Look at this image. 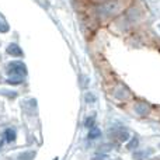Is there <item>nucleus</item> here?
Instances as JSON below:
<instances>
[{
    "instance_id": "4",
    "label": "nucleus",
    "mask_w": 160,
    "mask_h": 160,
    "mask_svg": "<svg viewBox=\"0 0 160 160\" xmlns=\"http://www.w3.org/2000/svg\"><path fill=\"white\" fill-rule=\"evenodd\" d=\"M139 16H141V13H139L138 7H131L129 10L127 11V18L131 22H135L136 20L139 18Z\"/></svg>"
},
{
    "instance_id": "15",
    "label": "nucleus",
    "mask_w": 160,
    "mask_h": 160,
    "mask_svg": "<svg viewBox=\"0 0 160 160\" xmlns=\"http://www.w3.org/2000/svg\"><path fill=\"white\" fill-rule=\"evenodd\" d=\"M3 138H4V135L0 136V148H2V145H3Z\"/></svg>"
},
{
    "instance_id": "5",
    "label": "nucleus",
    "mask_w": 160,
    "mask_h": 160,
    "mask_svg": "<svg viewBox=\"0 0 160 160\" xmlns=\"http://www.w3.org/2000/svg\"><path fill=\"white\" fill-rule=\"evenodd\" d=\"M135 111L139 114V115H148L150 111V107L145 102H139V104L135 105Z\"/></svg>"
},
{
    "instance_id": "11",
    "label": "nucleus",
    "mask_w": 160,
    "mask_h": 160,
    "mask_svg": "<svg viewBox=\"0 0 160 160\" xmlns=\"http://www.w3.org/2000/svg\"><path fill=\"white\" fill-rule=\"evenodd\" d=\"M128 138H129V133H128L127 131H119V132H118V139L121 142H125Z\"/></svg>"
},
{
    "instance_id": "9",
    "label": "nucleus",
    "mask_w": 160,
    "mask_h": 160,
    "mask_svg": "<svg viewBox=\"0 0 160 160\" xmlns=\"http://www.w3.org/2000/svg\"><path fill=\"white\" fill-rule=\"evenodd\" d=\"M88 139H97L101 136V132H100V129H97V128H91V131L88 132Z\"/></svg>"
},
{
    "instance_id": "8",
    "label": "nucleus",
    "mask_w": 160,
    "mask_h": 160,
    "mask_svg": "<svg viewBox=\"0 0 160 160\" xmlns=\"http://www.w3.org/2000/svg\"><path fill=\"white\" fill-rule=\"evenodd\" d=\"M150 156V150H143V152H135L132 155V158L135 160H145Z\"/></svg>"
},
{
    "instance_id": "3",
    "label": "nucleus",
    "mask_w": 160,
    "mask_h": 160,
    "mask_svg": "<svg viewBox=\"0 0 160 160\" xmlns=\"http://www.w3.org/2000/svg\"><path fill=\"white\" fill-rule=\"evenodd\" d=\"M6 51H7V53L11 56H22V49L17 44H10Z\"/></svg>"
},
{
    "instance_id": "7",
    "label": "nucleus",
    "mask_w": 160,
    "mask_h": 160,
    "mask_svg": "<svg viewBox=\"0 0 160 160\" xmlns=\"http://www.w3.org/2000/svg\"><path fill=\"white\" fill-rule=\"evenodd\" d=\"M3 135H4L6 142H8V143H10V142H14V141H16V131L11 129V128H10V129H6Z\"/></svg>"
},
{
    "instance_id": "17",
    "label": "nucleus",
    "mask_w": 160,
    "mask_h": 160,
    "mask_svg": "<svg viewBox=\"0 0 160 160\" xmlns=\"http://www.w3.org/2000/svg\"><path fill=\"white\" fill-rule=\"evenodd\" d=\"M53 160H58V158H55V159H53Z\"/></svg>"
},
{
    "instance_id": "10",
    "label": "nucleus",
    "mask_w": 160,
    "mask_h": 160,
    "mask_svg": "<svg viewBox=\"0 0 160 160\" xmlns=\"http://www.w3.org/2000/svg\"><path fill=\"white\" fill-rule=\"evenodd\" d=\"M139 145V141H138V138H132L129 141V143L127 145V148H128V150H132V149H135L136 146Z\"/></svg>"
},
{
    "instance_id": "2",
    "label": "nucleus",
    "mask_w": 160,
    "mask_h": 160,
    "mask_svg": "<svg viewBox=\"0 0 160 160\" xmlns=\"http://www.w3.org/2000/svg\"><path fill=\"white\" fill-rule=\"evenodd\" d=\"M7 75L8 78H17V80H21L27 76V68L22 62H10L7 65Z\"/></svg>"
},
{
    "instance_id": "6",
    "label": "nucleus",
    "mask_w": 160,
    "mask_h": 160,
    "mask_svg": "<svg viewBox=\"0 0 160 160\" xmlns=\"http://www.w3.org/2000/svg\"><path fill=\"white\" fill-rule=\"evenodd\" d=\"M34 158H35V150H28V152L20 153L17 160H32Z\"/></svg>"
},
{
    "instance_id": "13",
    "label": "nucleus",
    "mask_w": 160,
    "mask_h": 160,
    "mask_svg": "<svg viewBox=\"0 0 160 160\" xmlns=\"http://www.w3.org/2000/svg\"><path fill=\"white\" fill-rule=\"evenodd\" d=\"M84 125H86L87 128H93V125H94V117H88V118L86 119Z\"/></svg>"
},
{
    "instance_id": "14",
    "label": "nucleus",
    "mask_w": 160,
    "mask_h": 160,
    "mask_svg": "<svg viewBox=\"0 0 160 160\" xmlns=\"http://www.w3.org/2000/svg\"><path fill=\"white\" fill-rule=\"evenodd\" d=\"M86 101H87V102H94V101H96V97H94V94H91V93L86 94Z\"/></svg>"
},
{
    "instance_id": "16",
    "label": "nucleus",
    "mask_w": 160,
    "mask_h": 160,
    "mask_svg": "<svg viewBox=\"0 0 160 160\" xmlns=\"http://www.w3.org/2000/svg\"><path fill=\"white\" fill-rule=\"evenodd\" d=\"M96 2H101L102 3V2H105V0H96Z\"/></svg>"
},
{
    "instance_id": "18",
    "label": "nucleus",
    "mask_w": 160,
    "mask_h": 160,
    "mask_svg": "<svg viewBox=\"0 0 160 160\" xmlns=\"http://www.w3.org/2000/svg\"><path fill=\"white\" fill-rule=\"evenodd\" d=\"M159 30H160V25H159Z\"/></svg>"
},
{
    "instance_id": "12",
    "label": "nucleus",
    "mask_w": 160,
    "mask_h": 160,
    "mask_svg": "<svg viewBox=\"0 0 160 160\" xmlns=\"http://www.w3.org/2000/svg\"><path fill=\"white\" fill-rule=\"evenodd\" d=\"M0 31L2 32H6V31H8V25H7V22L3 20V17L0 16Z\"/></svg>"
},
{
    "instance_id": "1",
    "label": "nucleus",
    "mask_w": 160,
    "mask_h": 160,
    "mask_svg": "<svg viewBox=\"0 0 160 160\" xmlns=\"http://www.w3.org/2000/svg\"><path fill=\"white\" fill-rule=\"evenodd\" d=\"M121 7H122L121 0H105L97 7V13L101 17H104V18H108V17L115 16L121 10Z\"/></svg>"
}]
</instances>
